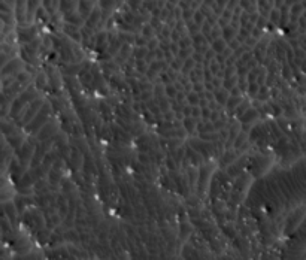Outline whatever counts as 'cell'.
<instances>
[{
  "mask_svg": "<svg viewBox=\"0 0 306 260\" xmlns=\"http://www.w3.org/2000/svg\"><path fill=\"white\" fill-rule=\"evenodd\" d=\"M215 97H217V100H218L221 105H227V102H229V93H227L226 90H218V91H215Z\"/></svg>",
  "mask_w": 306,
  "mask_h": 260,
  "instance_id": "1",
  "label": "cell"
},
{
  "mask_svg": "<svg viewBox=\"0 0 306 260\" xmlns=\"http://www.w3.org/2000/svg\"><path fill=\"white\" fill-rule=\"evenodd\" d=\"M212 50H214L215 53H223V51L226 50V42H224L223 39H217V41L212 44Z\"/></svg>",
  "mask_w": 306,
  "mask_h": 260,
  "instance_id": "2",
  "label": "cell"
},
{
  "mask_svg": "<svg viewBox=\"0 0 306 260\" xmlns=\"http://www.w3.org/2000/svg\"><path fill=\"white\" fill-rule=\"evenodd\" d=\"M184 126H185L187 132H191V130L196 127V121H194V118H193V117H187L185 121H184Z\"/></svg>",
  "mask_w": 306,
  "mask_h": 260,
  "instance_id": "3",
  "label": "cell"
},
{
  "mask_svg": "<svg viewBox=\"0 0 306 260\" xmlns=\"http://www.w3.org/2000/svg\"><path fill=\"white\" fill-rule=\"evenodd\" d=\"M199 96H200V94H197L196 91H194V93H190V94L187 96L188 103H190V105H197V103H199V99H200Z\"/></svg>",
  "mask_w": 306,
  "mask_h": 260,
  "instance_id": "4",
  "label": "cell"
},
{
  "mask_svg": "<svg viewBox=\"0 0 306 260\" xmlns=\"http://www.w3.org/2000/svg\"><path fill=\"white\" fill-rule=\"evenodd\" d=\"M193 66H194V59H187V60H185V66H184L183 72H188L190 69H193Z\"/></svg>",
  "mask_w": 306,
  "mask_h": 260,
  "instance_id": "5",
  "label": "cell"
},
{
  "mask_svg": "<svg viewBox=\"0 0 306 260\" xmlns=\"http://www.w3.org/2000/svg\"><path fill=\"white\" fill-rule=\"evenodd\" d=\"M257 90H258V84H257V82H252V84H249V88H248L249 94L255 96V94H257Z\"/></svg>",
  "mask_w": 306,
  "mask_h": 260,
  "instance_id": "6",
  "label": "cell"
},
{
  "mask_svg": "<svg viewBox=\"0 0 306 260\" xmlns=\"http://www.w3.org/2000/svg\"><path fill=\"white\" fill-rule=\"evenodd\" d=\"M175 93H177V90H175L172 85H168V87H166V94H168V96H171V97H172Z\"/></svg>",
  "mask_w": 306,
  "mask_h": 260,
  "instance_id": "7",
  "label": "cell"
},
{
  "mask_svg": "<svg viewBox=\"0 0 306 260\" xmlns=\"http://www.w3.org/2000/svg\"><path fill=\"white\" fill-rule=\"evenodd\" d=\"M272 21H279V11H272Z\"/></svg>",
  "mask_w": 306,
  "mask_h": 260,
  "instance_id": "8",
  "label": "cell"
},
{
  "mask_svg": "<svg viewBox=\"0 0 306 260\" xmlns=\"http://www.w3.org/2000/svg\"><path fill=\"white\" fill-rule=\"evenodd\" d=\"M209 114H211V112H209V109H208V108H203V109H202V117L209 118Z\"/></svg>",
  "mask_w": 306,
  "mask_h": 260,
  "instance_id": "9",
  "label": "cell"
},
{
  "mask_svg": "<svg viewBox=\"0 0 306 260\" xmlns=\"http://www.w3.org/2000/svg\"><path fill=\"white\" fill-rule=\"evenodd\" d=\"M211 70L214 72V75H217V72H218V65H217L215 62H214V63H212V66H211Z\"/></svg>",
  "mask_w": 306,
  "mask_h": 260,
  "instance_id": "10",
  "label": "cell"
}]
</instances>
